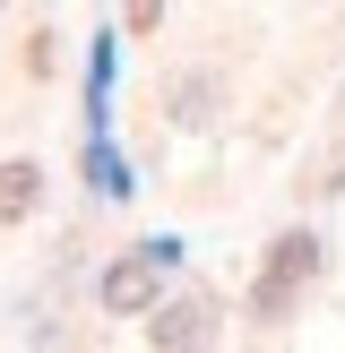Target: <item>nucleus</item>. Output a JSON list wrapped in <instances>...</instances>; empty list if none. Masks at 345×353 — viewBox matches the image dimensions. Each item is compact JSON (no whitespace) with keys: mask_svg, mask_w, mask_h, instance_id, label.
<instances>
[{"mask_svg":"<svg viewBox=\"0 0 345 353\" xmlns=\"http://www.w3.org/2000/svg\"><path fill=\"white\" fill-rule=\"evenodd\" d=\"M95 302L112 310V319H147V310L164 302V250H155V241H138L130 259H112V268L95 276Z\"/></svg>","mask_w":345,"mask_h":353,"instance_id":"f257e3e1","label":"nucleus"},{"mask_svg":"<svg viewBox=\"0 0 345 353\" xmlns=\"http://www.w3.org/2000/svg\"><path fill=\"white\" fill-rule=\"evenodd\" d=\"M310 276H319V241H310V233H285V241L268 250V276H259L250 310H259V319H285V310H293V293H302Z\"/></svg>","mask_w":345,"mask_h":353,"instance_id":"f03ea898","label":"nucleus"},{"mask_svg":"<svg viewBox=\"0 0 345 353\" xmlns=\"http://www.w3.org/2000/svg\"><path fill=\"white\" fill-rule=\"evenodd\" d=\"M216 103H224V78H216V69H181V78H164V112L181 121V130H207Z\"/></svg>","mask_w":345,"mask_h":353,"instance_id":"7ed1b4c3","label":"nucleus"},{"mask_svg":"<svg viewBox=\"0 0 345 353\" xmlns=\"http://www.w3.org/2000/svg\"><path fill=\"white\" fill-rule=\"evenodd\" d=\"M216 336V319H207V302H155L147 310V345H164V353H181V345H207Z\"/></svg>","mask_w":345,"mask_h":353,"instance_id":"20e7f679","label":"nucleus"},{"mask_svg":"<svg viewBox=\"0 0 345 353\" xmlns=\"http://www.w3.org/2000/svg\"><path fill=\"white\" fill-rule=\"evenodd\" d=\"M34 207H43V164L34 155H9L0 164V224H26Z\"/></svg>","mask_w":345,"mask_h":353,"instance_id":"39448f33","label":"nucleus"},{"mask_svg":"<svg viewBox=\"0 0 345 353\" xmlns=\"http://www.w3.org/2000/svg\"><path fill=\"white\" fill-rule=\"evenodd\" d=\"M164 26V0H130V34H155Z\"/></svg>","mask_w":345,"mask_h":353,"instance_id":"423d86ee","label":"nucleus"}]
</instances>
